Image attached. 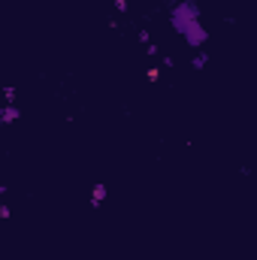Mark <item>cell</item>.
<instances>
[{
	"mask_svg": "<svg viewBox=\"0 0 257 260\" xmlns=\"http://www.w3.org/2000/svg\"><path fill=\"white\" fill-rule=\"evenodd\" d=\"M3 100H6V103H15V88H12V85L3 88Z\"/></svg>",
	"mask_w": 257,
	"mask_h": 260,
	"instance_id": "5",
	"label": "cell"
},
{
	"mask_svg": "<svg viewBox=\"0 0 257 260\" xmlns=\"http://www.w3.org/2000/svg\"><path fill=\"white\" fill-rule=\"evenodd\" d=\"M145 76H148V82H157V79H160V67H151Z\"/></svg>",
	"mask_w": 257,
	"mask_h": 260,
	"instance_id": "7",
	"label": "cell"
},
{
	"mask_svg": "<svg viewBox=\"0 0 257 260\" xmlns=\"http://www.w3.org/2000/svg\"><path fill=\"white\" fill-rule=\"evenodd\" d=\"M0 218H3V221H6V218H12V209H9V206H6V203H3V206H0Z\"/></svg>",
	"mask_w": 257,
	"mask_h": 260,
	"instance_id": "9",
	"label": "cell"
},
{
	"mask_svg": "<svg viewBox=\"0 0 257 260\" xmlns=\"http://www.w3.org/2000/svg\"><path fill=\"white\" fill-rule=\"evenodd\" d=\"M106 197H109V188H106L103 182H97V185L91 188V200H88V203H91V209H100V206L106 203Z\"/></svg>",
	"mask_w": 257,
	"mask_h": 260,
	"instance_id": "3",
	"label": "cell"
},
{
	"mask_svg": "<svg viewBox=\"0 0 257 260\" xmlns=\"http://www.w3.org/2000/svg\"><path fill=\"white\" fill-rule=\"evenodd\" d=\"M21 118V109L15 106V103H6V106H0V124H15Z\"/></svg>",
	"mask_w": 257,
	"mask_h": 260,
	"instance_id": "2",
	"label": "cell"
},
{
	"mask_svg": "<svg viewBox=\"0 0 257 260\" xmlns=\"http://www.w3.org/2000/svg\"><path fill=\"white\" fill-rule=\"evenodd\" d=\"M206 64H209V55H206V52H197V55L191 58V67H194V70H203Z\"/></svg>",
	"mask_w": 257,
	"mask_h": 260,
	"instance_id": "4",
	"label": "cell"
},
{
	"mask_svg": "<svg viewBox=\"0 0 257 260\" xmlns=\"http://www.w3.org/2000/svg\"><path fill=\"white\" fill-rule=\"evenodd\" d=\"M0 127H3V124H0Z\"/></svg>",
	"mask_w": 257,
	"mask_h": 260,
	"instance_id": "11",
	"label": "cell"
},
{
	"mask_svg": "<svg viewBox=\"0 0 257 260\" xmlns=\"http://www.w3.org/2000/svg\"><path fill=\"white\" fill-rule=\"evenodd\" d=\"M157 52H160V49H157V46H154V43H148V46H145V55H148V58H154V55H157Z\"/></svg>",
	"mask_w": 257,
	"mask_h": 260,
	"instance_id": "8",
	"label": "cell"
},
{
	"mask_svg": "<svg viewBox=\"0 0 257 260\" xmlns=\"http://www.w3.org/2000/svg\"><path fill=\"white\" fill-rule=\"evenodd\" d=\"M136 40H139L142 46H148V43H151V34H148V30H139V34H136Z\"/></svg>",
	"mask_w": 257,
	"mask_h": 260,
	"instance_id": "6",
	"label": "cell"
},
{
	"mask_svg": "<svg viewBox=\"0 0 257 260\" xmlns=\"http://www.w3.org/2000/svg\"><path fill=\"white\" fill-rule=\"evenodd\" d=\"M127 6H130V0H115V9L118 12H127Z\"/></svg>",
	"mask_w": 257,
	"mask_h": 260,
	"instance_id": "10",
	"label": "cell"
},
{
	"mask_svg": "<svg viewBox=\"0 0 257 260\" xmlns=\"http://www.w3.org/2000/svg\"><path fill=\"white\" fill-rule=\"evenodd\" d=\"M200 21V6L197 0H176L170 9V24L176 34H188L194 24Z\"/></svg>",
	"mask_w": 257,
	"mask_h": 260,
	"instance_id": "1",
	"label": "cell"
}]
</instances>
